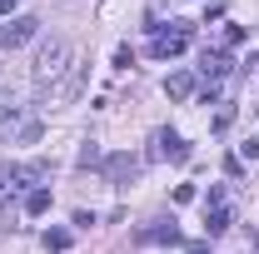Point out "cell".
<instances>
[{
    "label": "cell",
    "mask_w": 259,
    "mask_h": 254,
    "mask_svg": "<svg viewBox=\"0 0 259 254\" xmlns=\"http://www.w3.org/2000/svg\"><path fill=\"white\" fill-rule=\"evenodd\" d=\"M229 224H234V215H229V204H220V209H204V234L209 239H220Z\"/></svg>",
    "instance_id": "8fae6325"
},
{
    "label": "cell",
    "mask_w": 259,
    "mask_h": 254,
    "mask_svg": "<svg viewBox=\"0 0 259 254\" xmlns=\"http://www.w3.org/2000/svg\"><path fill=\"white\" fill-rule=\"evenodd\" d=\"M135 239H140V244H175V239H180V229H175V220H169V224L155 220V224H145Z\"/></svg>",
    "instance_id": "30bf717a"
},
{
    "label": "cell",
    "mask_w": 259,
    "mask_h": 254,
    "mask_svg": "<svg viewBox=\"0 0 259 254\" xmlns=\"http://www.w3.org/2000/svg\"><path fill=\"white\" fill-rule=\"evenodd\" d=\"M155 150H150V159H169V164H185L190 159V145L175 135V130H155V140H150Z\"/></svg>",
    "instance_id": "8992f818"
},
{
    "label": "cell",
    "mask_w": 259,
    "mask_h": 254,
    "mask_svg": "<svg viewBox=\"0 0 259 254\" xmlns=\"http://www.w3.org/2000/svg\"><path fill=\"white\" fill-rule=\"evenodd\" d=\"M145 175V159L140 155H110L105 159V180L110 185H130V180H140Z\"/></svg>",
    "instance_id": "52a82bcc"
},
{
    "label": "cell",
    "mask_w": 259,
    "mask_h": 254,
    "mask_svg": "<svg viewBox=\"0 0 259 254\" xmlns=\"http://www.w3.org/2000/svg\"><path fill=\"white\" fill-rule=\"evenodd\" d=\"M185 45H190V25H180V30H160V25H155L150 55H155V60H175V55H180Z\"/></svg>",
    "instance_id": "5b68a950"
},
{
    "label": "cell",
    "mask_w": 259,
    "mask_h": 254,
    "mask_svg": "<svg viewBox=\"0 0 259 254\" xmlns=\"http://www.w3.org/2000/svg\"><path fill=\"white\" fill-rule=\"evenodd\" d=\"M164 95H169V100H190L194 95V75H190V70L169 75V80H164Z\"/></svg>",
    "instance_id": "7c38bea8"
},
{
    "label": "cell",
    "mask_w": 259,
    "mask_h": 254,
    "mask_svg": "<svg viewBox=\"0 0 259 254\" xmlns=\"http://www.w3.org/2000/svg\"><path fill=\"white\" fill-rule=\"evenodd\" d=\"M80 85H85V65L75 60V65H70V70L60 75V85L50 90V100H75V95H80Z\"/></svg>",
    "instance_id": "9c48e42d"
},
{
    "label": "cell",
    "mask_w": 259,
    "mask_h": 254,
    "mask_svg": "<svg viewBox=\"0 0 259 254\" xmlns=\"http://www.w3.org/2000/svg\"><path fill=\"white\" fill-rule=\"evenodd\" d=\"M25 215H30V220L50 215V190H30V194H25Z\"/></svg>",
    "instance_id": "4fadbf2b"
},
{
    "label": "cell",
    "mask_w": 259,
    "mask_h": 254,
    "mask_svg": "<svg viewBox=\"0 0 259 254\" xmlns=\"http://www.w3.org/2000/svg\"><path fill=\"white\" fill-rule=\"evenodd\" d=\"M80 170H95V164H105V155H100V145L95 140H85V150H80V159H75Z\"/></svg>",
    "instance_id": "9a60e30c"
},
{
    "label": "cell",
    "mask_w": 259,
    "mask_h": 254,
    "mask_svg": "<svg viewBox=\"0 0 259 254\" xmlns=\"http://www.w3.org/2000/svg\"><path fill=\"white\" fill-rule=\"evenodd\" d=\"M0 140L35 145V140H40V120H35V115H25V110H10V115H0Z\"/></svg>",
    "instance_id": "7a4b0ae2"
},
{
    "label": "cell",
    "mask_w": 259,
    "mask_h": 254,
    "mask_svg": "<svg viewBox=\"0 0 259 254\" xmlns=\"http://www.w3.org/2000/svg\"><path fill=\"white\" fill-rule=\"evenodd\" d=\"M70 244H75V234H70V229H45V249H50V254H65Z\"/></svg>",
    "instance_id": "5bb4252c"
},
{
    "label": "cell",
    "mask_w": 259,
    "mask_h": 254,
    "mask_svg": "<svg viewBox=\"0 0 259 254\" xmlns=\"http://www.w3.org/2000/svg\"><path fill=\"white\" fill-rule=\"evenodd\" d=\"M239 159H249V164H254V159H259V140H244V145H239Z\"/></svg>",
    "instance_id": "ac0fdd59"
},
{
    "label": "cell",
    "mask_w": 259,
    "mask_h": 254,
    "mask_svg": "<svg viewBox=\"0 0 259 254\" xmlns=\"http://www.w3.org/2000/svg\"><path fill=\"white\" fill-rule=\"evenodd\" d=\"M10 190V164H0V194Z\"/></svg>",
    "instance_id": "44dd1931"
},
{
    "label": "cell",
    "mask_w": 259,
    "mask_h": 254,
    "mask_svg": "<svg viewBox=\"0 0 259 254\" xmlns=\"http://www.w3.org/2000/svg\"><path fill=\"white\" fill-rule=\"evenodd\" d=\"M35 35H40V20L35 15H10L0 25V50H20V45H30Z\"/></svg>",
    "instance_id": "3957f363"
},
{
    "label": "cell",
    "mask_w": 259,
    "mask_h": 254,
    "mask_svg": "<svg viewBox=\"0 0 259 254\" xmlns=\"http://www.w3.org/2000/svg\"><path fill=\"white\" fill-rule=\"evenodd\" d=\"M50 180V159H25V164H10V190H40Z\"/></svg>",
    "instance_id": "277c9868"
},
{
    "label": "cell",
    "mask_w": 259,
    "mask_h": 254,
    "mask_svg": "<svg viewBox=\"0 0 259 254\" xmlns=\"http://www.w3.org/2000/svg\"><path fill=\"white\" fill-rule=\"evenodd\" d=\"M15 5H20V0H0V20H10V15H15Z\"/></svg>",
    "instance_id": "ffe728a7"
},
{
    "label": "cell",
    "mask_w": 259,
    "mask_h": 254,
    "mask_svg": "<svg viewBox=\"0 0 259 254\" xmlns=\"http://www.w3.org/2000/svg\"><path fill=\"white\" fill-rule=\"evenodd\" d=\"M75 65V50H70V40L60 35H50V40H40V50H35V85L40 90H55L60 85V75Z\"/></svg>",
    "instance_id": "6da1fadb"
},
{
    "label": "cell",
    "mask_w": 259,
    "mask_h": 254,
    "mask_svg": "<svg viewBox=\"0 0 259 254\" xmlns=\"http://www.w3.org/2000/svg\"><path fill=\"white\" fill-rule=\"evenodd\" d=\"M229 70H234V60H229V50H204L199 55V75L209 80V85H220Z\"/></svg>",
    "instance_id": "ba28073f"
},
{
    "label": "cell",
    "mask_w": 259,
    "mask_h": 254,
    "mask_svg": "<svg viewBox=\"0 0 259 254\" xmlns=\"http://www.w3.org/2000/svg\"><path fill=\"white\" fill-rule=\"evenodd\" d=\"M130 65H135V50L120 45V50H115V70H130Z\"/></svg>",
    "instance_id": "e0dca14e"
},
{
    "label": "cell",
    "mask_w": 259,
    "mask_h": 254,
    "mask_svg": "<svg viewBox=\"0 0 259 254\" xmlns=\"http://www.w3.org/2000/svg\"><path fill=\"white\" fill-rule=\"evenodd\" d=\"M225 204V185H209V194H204V209H220Z\"/></svg>",
    "instance_id": "2e32d148"
},
{
    "label": "cell",
    "mask_w": 259,
    "mask_h": 254,
    "mask_svg": "<svg viewBox=\"0 0 259 254\" xmlns=\"http://www.w3.org/2000/svg\"><path fill=\"white\" fill-rule=\"evenodd\" d=\"M225 45H244V25H229V30H225Z\"/></svg>",
    "instance_id": "d6986e66"
}]
</instances>
